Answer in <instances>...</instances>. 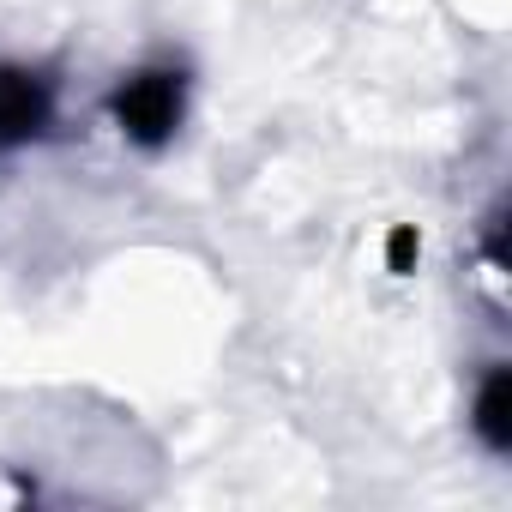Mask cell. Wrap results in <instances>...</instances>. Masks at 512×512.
<instances>
[{
	"mask_svg": "<svg viewBox=\"0 0 512 512\" xmlns=\"http://www.w3.org/2000/svg\"><path fill=\"white\" fill-rule=\"evenodd\" d=\"M410 253H416V235L398 229V235H392V272H410Z\"/></svg>",
	"mask_w": 512,
	"mask_h": 512,
	"instance_id": "4",
	"label": "cell"
},
{
	"mask_svg": "<svg viewBox=\"0 0 512 512\" xmlns=\"http://www.w3.org/2000/svg\"><path fill=\"white\" fill-rule=\"evenodd\" d=\"M55 121V91L43 73L31 67H7L0 61V151H19L31 139H43Z\"/></svg>",
	"mask_w": 512,
	"mask_h": 512,
	"instance_id": "2",
	"label": "cell"
},
{
	"mask_svg": "<svg viewBox=\"0 0 512 512\" xmlns=\"http://www.w3.org/2000/svg\"><path fill=\"white\" fill-rule=\"evenodd\" d=\"M109 121L127 145H145V151H163L181 121H187V67L175 61H157V67H139L127 73L115 91H109Z\"/></svg>",
	"mask_w": 512,
	"mask_h": 512,
	"instance_id": "1",
	"label": "cell"
},
{
	"mask_svg": "<svg viewBox=\"0 0 512 512\" xmlns=\"http://www.w3.org/2000/svg\"><path fill=\"white\" fill-rule=\"evenodd\" d=\"M470 428L482 434L488 452H506V446H512V380H506V368H488V380H482V392H476Z\"/></svg>",
	"mask_w": 512,
	"mask_h": 512,
	"instance_id": "3",
	"label": "cell"
}]
</instances>
